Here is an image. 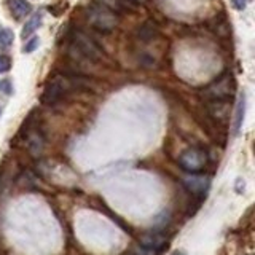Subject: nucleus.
<instances>
[{
  "instance_id": "obj_4",
  "label": "nucleus",
  "mask_w": 255,
  "mask_h": 255,
  "mask_svg": "<svg viewBox=\"0 0 255 255\" xmlns=\"http://www.w3.org/2000/svg\"><path fill=\"white\" fill-rule=\"evenodd\" d=\"M69 86H70V78H66V77L51 78L43 90L42 102L43 104H54L56 101H59L62 98L64 93L69 90Z\"/></svg>"
},
{
  "instance_id": "obj_2",
  "label": "nucleus",
  "mask_w": 255,
  "mask_h": 255,
  "mask_svg": "<svg viewBox=\"0 0 255 255\" xmlns=\"http://www.w3.org/2000/svg\"><path fill=\"white\" fill-rule=\"evenodd\" d=\"M235 91V78L231 74H225L203 91V96L211 101H227Z\"/></svg>"
},
{
  "instance_id": "obj_12",
  "label": "nucleus",
  "mask_w": 255,
  "mask_h": 255,
  "mask_svg": "<svg viewBox=\"0 0 255 255\" xmlns=\"http://www.w3.org/2000/svg\"><path fill=\"white\" fill-rule=\"evenodd\" d=\"M11 69V59L5 54H0V74H5Z\"/></svg>"
},
{
  "instance_id": "obj_7",
  "label": "nucleus",
  "mask_w": 255,
  "mask_h": 255,
  "mask_svg": "<svg viewBox=\"0 0 255 255\" xmlns=\"http://www.w3.org/2000/svg\"><path fill=\"white\" fill-rule=\"evenodd\" d=\"M8 6H10V11L16 19L26 18L32 11V5L27 0H8Z\"/></svg>"
},
{
  "instance_id": "obj_11",
  "label": "nucleus",
  "mask_w": 255,
  "mask_h": 255,
  "mask_svg": "<svg viewBox=\"0 0 255 255\" xmlns=\"http://www.w3.org/2000/svg\"><path fill=\"white\" fill-rule=\"evenodd\" d=\"M14 34L11 29H2L0 30V48H10L13 45Z\"/></svg>"
},
{
  "instance_id": "obj_6",
  "label": "nucleus",
  "mask_w": 255,
  "mask_h": 255,
  "mask_svg": "<svg viewBox=\"0 0 255 255\" xmlns=\"http://www.w3.org/2000/svg\"><path fill=\"white\" fill-rule=\"evenodd\" d=\"M167 241V238L161 233H153V235H145L140 239V247H145V249L159 252L164 247Z\"/></svg>"
},
{
  "instance_id": "obj_8",
  "label": "nucleus",
  "mask_w": 255,
  "mask_h": 255,
  "mask_svg": "<svg viewBox=\"0 0 255 255\" xmlns=\"http://www.w3.org/2000/svg\"><path fill=\"white\" fill-rule=\"evenodd\" d=\"M185 185H187V188L191 191V193L201 195L206 191L207 185H209V180L204 179V177H199V175H196V174H191V177H188L185 180Z\"/></svg>"
},
{
  "instance_id": "obj_16",
  "label": "nucleus",
  "mask_w": 255,
  "mask_h": 255,
  "mask_svg": "<svg viewBox=\"0 0 255 255\" xmlns=\"http://www.w3.org/2000/svg\"><path fill=\"white\" fill-rule=\"evenodd\" d=\"M172 255H185V254L180 252V251H175V252H172Z\"/></svg>"
},
{
  "instance_id": "obj_13",
  "label": "nucleus",
  "mask_w": 255,
  "mask_h": 255,
  "mask_svg": "<svg viewBox=\"0 0 255 255\" xmlns=\"http://www.w3.org/2000/svg\"><path fill=\"white\" fill-rule=\"evenodd\" d=\"M0 93H3L6 96H10L13 93V86H11V82L8 78L5 80H0Z\"/></svg>"
},
{
  "instance_id": "obj_17",
  "label": "nucleus",
  "mask_w": 255,
  "mask_h": 255,
  "mask_svg": "<svg viewBox=\"0 0 255 255\" xmlns=\"http://www.w3.org/2000/svg\"><path fill=\"white\" fill-rule=\"evenodd\" d=\"M132 2H143V0H132Z\"/></svg>"
},
{
  "instance_id": "obj_1",
  "label": "nucleus",
  "mask_w": 255,
  "mask_h": 255,
  "mask_svg": "<svg viewBox=\"0 0 255 255\" xmlns=\"http://www.w3.org/2000/svg\"><path fill=\"white\" fill-rule=\"evenodd\" d=\"M88 21L93 27L101 32H112L118 24L115 11H112L104 3H93L88 8Z\"/></svg>"
},
{
  "instance_id": "obj_14",
  "label": "nucleus",
  "mask_w": 255,
  "mask_h": 255,
  "mask_svg": "<svg viewBox=\"0 0 255 255\" xmlns=\"http://www.w3.org/2000/svg\"><path fill=\"white\" fill-rule=\"evenodd\" d=\"M38 43H40V40H38V37H32L29 42H26V45H24V53H32L35 50V48L38 46Z\"/></svg>"
},
{
  "instance_id": "obj_3",
  "label": "nucleus",
  "mask_w": 255,
  "mask_h": 255,
  "mask_svg": "<svg viewBox=\"0 0 255 255\" xmlns=\"http://www.w3.org/2000/svg\"><path fill=\"white\" fill-rule=\"evenodd\" d=\"M207 164V153L201 148H187L179 156V166L190 174L201 172Z\"/></svg>"
},
{
  "instance_id": "obj_5",
  "label": "nucleus",
  "mask_w": 255,
  "mask_h": 255,
  "mask_svg": "<svg viewBox=\"0 0 255 255\" xmlns=\"http://www.w3.org/2000/svg\"><path fill=\"white\" fill-rule=\"evenodd\" d=\"M74 43L77 46V50L82 53L85 58L91 61H99L102 58V50L96 45L90 37H86L82 32H77L74 37Z\"/></svg>"
},
{
  "instance_id": "obj_10",
  "label": "nucleus",
  "mask_w": 255,
  "mask_h": 255,
  "mask_svg": "<svg viewBox=\"0 0 255 255\" xmlns=\"http://www.w3.org/2000/svg\"><path fill=\"white\" fill-rule=\"evenodd\" d=\"M244 115H246V96L241 94L239 96L238 106H236V115H235V134L239 132L244 122Z\"/></svg>"
},
{
  "instance_id": "obj_18",
  "label": "nucleus",
  "mask_w": 255,
  "mask_h": 255,
  "mask_svg": "<svg viewBox=\"0 0 255 255\" xmlns=\"http://www.w3.org/2000/svg\"><path fill=\"white\" fill-rule=\"evenodd\" d=\"M0 114H2V109H0Z\"/></svg>"
},
{
  "instance_id": "obj_9",
  "label": "nucleus",
  "mask_w": 255,
  "mask_h": 255,
  "mask_svg": "<svg viewBox=\"0 0 255 255\" xmlns=\"http://www.w3.org/2000/svg\"><path fill=\"white\" fill-rule=\"evenodd\" d=\"M42 19H43L42 13H35L34 16H30V19H29L26 24H24V29H22V32H21V37H22V38L30 37L40 26H42Z\"/></svg>"
},
{
  "instance_id": "obj_15",
  "label": "nucleus",
  "mask_w": 255,
  "mask_h": 255,
  "mask_svg": "<svg viewBox=\"0 0 255 255\" xmlns=\"http://www.w3.org/2000/svg\"><path fill=\"white\" fill-rule=\"evenodd\" d=\"M246 3H247V0H233V5H235L236 10H244Z\"/></svg>"
}]
</instances>
